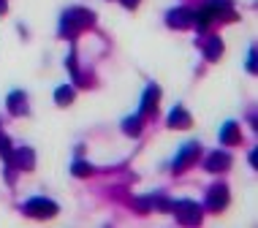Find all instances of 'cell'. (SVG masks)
Wrapping results in <instances>:
<instances>
[{
	"mask_svg": "<svg viewBox=\"0 0 258 228\" xmlns=\"http://www.w3.org/2000/svg\"><path fill=\"white\" fill-rule=\"evenodd\" d=\"M95 22V14L87 9H68L62 14V22H60V33L62 36H76L79 30H85Z\"/></svg>",
	"mask_w": 258,
	"mask_h": 228,
	"instance_id": "obj_1",
	"label": "cell"
},
{
	"mask_svg": "<svg viewBox=\"0 0 258 228\" xmlns=\"http://www.w3.org/2000/svg\"><path fill=\"white\" fill-rule=\"evenodd\" d=\"M171 209L182 225H199L201 223V206L196 201H177V204H171Z\"/></svg>",
	"mask_w": 258,
	"mask_h": 228,
	"instance_id": "obj_2",
	"label": "cell"
},
{
	"mask_svg": "<svg viewBox=\"0 0 258 228\" xmlns=\"http://www.w3.org/2000/svg\"><path fill=\"white\" fill-rule=\"evenodd\" d=\"M22 209H25L30 217H41V220L57 215V204L49 201V198H41V196H38V198H30V201H25Z\"/></svg>",
	"mask_w": 258,
	"mask_h": 228,
	"instance_id": "obj_3",
	"label": "cell"
},
{
	"mask_svg": "<svg viewBox=\"0 0 258 228\" xmlns=\"http://www.w3.org/2000/svg\"><path fill=\"white\" fill-rule=\"evenodd\" d=\"M199 155H201V144H199V141L185 144V147L179 149V155L174 158L171 169H174V171H185V169H187V166H190L193 161H199Z\"/></svg>",
	"mask_w": 258,
	"mask_h": 228,
	"instance_id": "obj_4",
	"label": "cell"
},
{
	"mask_svg": "<svg viewBox=\"0 0 258 228\" xmlns=\"http://www.w3.org/2000/svg\"><path fill=\"white\" fill-rule=\"evenodd\" d=\"M9 166H14V169H22V171H30L33 166H36V152H33L30 147L14 149L11 158H9Z\"/></svg>",
	"mask_w": 258,
	"mask_h": 228,
	"instance_id": "obj_5",
	"label": "cell"
},
{
	"mask_svg": "<svg viewBox=\"0 0 258 228\" xmlns=\"http://www.w3.org/2000/svg\"><path fill=\"white\" fill-rule=\"evenodd\" d=\"M207 206L212 212H220V209H226L228 206V188L226 185H212L207 193Z\"/></svg>",
	"mask_w": 258,
	"mask_h": 228,
	"instance_id": "obj_6",
	"label": "cell"
},
{
	"mask_svg": "<svg viewBox=\"0 0 258 228\" xmlns=\"http://www.w3.org/2000/svg\"><path fill=\"white\" fill-rule=\"evenodd\" d=\"M166 22H169V27H190L193 25V11L190 9H171L169 17H166Z\"/></svg>",
	"mask_w": 258,
	"mask_h": 228,
	"instance_id": "obj_7",
	"label": "cell"
},
{
	"mask_svg": "<svg viewBox=\"0 0 258 228\" xmlns=\"http://www.w3.org/2000/svg\"><path fill=\"white\" fill-rule=\"evenodd\" d=\"M158 101H160V87L158 85H150L147 87V93H144V98H142V112L139 114H155V109H158Z\"/></svg>",
	"mask_w": 258,
	"mask_h": 228,
	"instance_id": "obj_8",
	"label": "cell"
},
{
	"mask_svg": "<svg viewBox=\"0 0 258 228\" xmlns=\"http://www.w3.org/2000/svg\"><path fill=\"white\" fill-rule=\"evenodd\" d=\"M207 171H212V174H218V171H226L228 166H231V155H228V152H212V155L207 158Z\"/></svg>",
	"mask_w": 258,
	"mask_h": 228,
	"instance_id": "obj_9",
	"label": "cell"
},
{
	"mask_svg": "<svg viewBox=\"0 0 258 228\" xmlns=\"http://www.w3.org/2000/svg\"><path fill=\"white\" fill-rule=\"evenodd\" d=\"M190 125H193V120H190V114H187L182 106L171 109V114H169V128H179V130H185V128H190Z\"/></svg>",
	"mask_w": 258,
	"mask_h": 228,
	"instance_id": "obj_10",
	"label": "cell"
},
{
	"mask_svg": "<svg viewBox=\"0 0 258 228\" xmlns=\"http://www.w3.org/2000/svg\"><path fill=\"white\" fill-rule=\"evenodd\" d=\"M9 112L14 114V117H19V114H25L27 112V95L22 93V90H17V93H11L9 95Z\"/></svg>",
	"mask_w": 258,
	"mask_h": 228,
	"instance_id": "obj_11",
	"label": "cell"
},
{
	"mask_svg": "<svg viewBox=\"0 0 258 228\" xmlns=\"http://www.w3.org/2000/svg\"><path fill=\"white\" fill-rule=\"evenodd\" d=\"M220 141H223V144H239V141H242L239 125H236V122H226V125L220 128Z\"/></svg>",
	"mask_w": 258,
	"mask_h": 228,
	"instance_id": "obj_12",
	"label": "cell"
},
{
	"mask_svg": "<svg viewBox=\"0 0 258 228\" xmlns=\"http://www.w3.org/2000/svg\"><path fill=\"white\" fill-rule=\"evenodd\" d=\"M204 54H207V60H218L220 54H223V41L215 36V38H209L207 44H204Z\"/></svg>",
	"mask_w": 258,
	"mask_h": 228,
	"instance_id": "obj_13",
	"label": "cell"
},
{
	"mask_svg": "<svg viewBox=\"0 0 258 228\" xmlns=\"http://www.w3.org/2000/svg\"><path fill=\"white\" fill-rule=\"evenodd\" d=\"M74 87H68V85H62V87H57L54 90V101H57V106H68V103L74 101Z\"/></svg>",
	"mask_w": 258,
	"mask_h": 228,
	"instance_id": "obj_14",
	"label": "cell"
},
{
	"mask_svg": "<svg viewBox=\"0 0 258 228\" xmlns=\"http://www.w3.org/2000/svg\"><path fill=\"white\" fill-rule=\"evenodd\" d=\"M122 130H125L128 136H139V133H142V114L128 117V120L122 122Z\"/></svg>",
	"mask_w": 258,
	"mask_h": 228,
	"instance_id": "obj_15",
	"label": "cell"
},
{
	"mask_svg": "<svg viewBox=\"0 0 258 228\" xmlns=\"http://www.w3.org/2000/svg\"><path fill=\"white\" fill-rule=\"evenodd\" d=\"M71 171H74V177H90V174H93V166L85 163V161H76Z\"/></svg>",
	"mask_w": 258,
	"mask_h": 228,
	"instance_id": "obj_16",
	"label": "cell"
},
{
	"mask_svg": "<svg viewBox=\"0 0 258 228\" xmlns=\"http://www.w3.org/2000/svg\"><path fill=\"white\" fill-rule=\"evenodd\" d=\"M11 141L9 139H6V136H0V155H3L6 158V163H9V158H11Z\"/></svg>",
	"mask_w": 258,
	"mask_h": 228,
	"instance_id": "obj_17",
	"label": "cell"
},
{
	"mask_svg": "<svg viewBox=\"0 0 258 228\" xmlns=\"http://www.w3.org/2000/svg\"><path fill=\"white\" fill-rule=\"evenodd\" d=\"M247 71L255 73V49H250V57H247Z\"/></svg>",
	"mask_w": 258,
	"mask_h": 228,
	"instance_id": "obj_18",
	"label": "cell"
},
{
	"mask_svg": "<svg viewBox=\"0 0 258 228\" xmlns=\"http://www.w3.org/2000/svg\"><path fill=\"white\" fill-rule=\"evenodd\" d=\"M122 6H125V9H136L139 0H122Z\"/></svg>",
	"mask_w": 258,
	"mask_h": 228,
	"instance_id": "obj_19",
	"label": "cell"
},
{
	"mask_svg": "<svg viewBox=\"0 0 258 228\" xmlns=\"http://www.w3.org/2000/svg\"><path fill=\"white\" fill-rule=\"evenodd\" d=\"M250 163H253V169H255V166H258V152H255V149L250 152Z\"/></svg>",
	"mask_w": 258,
	"mask_h": 228,
	"instance_id": "obj_20",
	"label": "cell"
},
{
	"mask_svg": "<svg viewBox=\"0 0 258 228\" xmlns=\"http://www.w3.org/2000/svg\"><path fill=\"white\" fill-rule=\"evenodd\" d=\"M9 11V3H6V0H0V14H6Z\"/></svg>",
	"mask_w": 258,
	"mask_h": 228,
	"instance_id": "obj_21",
	"label": "cell"
}]
</instances>
